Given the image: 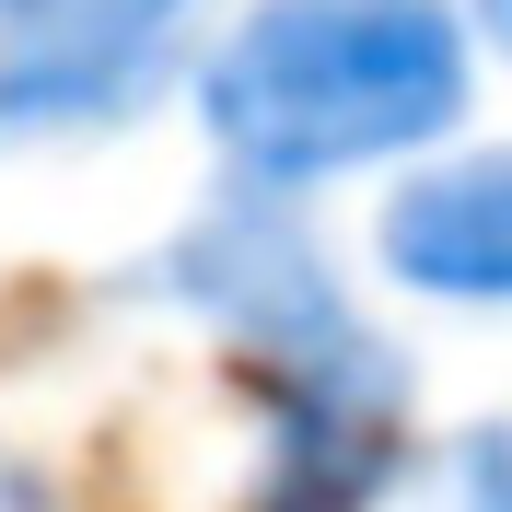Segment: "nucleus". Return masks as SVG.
I'll list each match as a JSON object with an SVG mask.
<instances>
[{
    "label": "nucleus",
    "mask_w": 512,
    "mask_h": 512,
    "mask_svg": "<svg viewBox=\"0 0 512 512\" xmlns=\"http://www.w3.org/2000/svg\"><path fill=\"white\" fill-rule=\"evenodd\" d=\"M152 291L245 350L256 396H268V512H361L396 478L408 373L350 315L326 256L268 210V187L233 198V210H198L152 256Z\"/></svg>",
    "instance_id": "nucleus-1"
},
{
    "label": "nucleus",
    "mask_w": 512,
    "mask_h": 512,
    "mask_svg": "<svg viewBox=\"0 0 512 512\" xmlns=\"http://www.w3.org/2000/svg\"><path fill=\"white\" fill-rule=\"evenodd\" d=\"M466 12L454 0H245L198 59V128L245 187L291 198L326 175L419 163L466 117Z\"/></svg>",
    "instance_id": "nucleus-2"
},
{
    "label": "nucleus",
    "mask_w": 512,
    "mask_h": 512,
    "mask_svg": "<svg viewBox=\"0 0 512 512\" xmlns=\"http://www.w3.org/2000/svg\"><path fill=\"white\" fill-rule=\"evenodd\" d=\"M198 0H47L0 47V128H94L152 94Z\"/></svg>",
    "instance_id": "nucleus-3"
},
{
    "label": "nucleus",
    "mask_w": 512,
    "mask_h": 512,
    "mask_svg": "<svg viewBox=\"0 0 512 512\" xmlns=\"http://www.w3.org/2000/svg\"><path fill=\"white\" fill-rule=\"evenodd\" d=\"M373 256H384V280L419 291V303L501 315V303H512V140H501V152L419 163L408 187L384 198Z\"/></svg>",
    "instance_id": "nucleus-4"
},
{
    "label": "nucleus",
    "mask_w": 512,
    "mask_h": 512,
    "mask_svg": "<svg viewBox=\"0 0 512 512\" xmlns=\"http://www.w3.org/2000/svg\"><path fill=\"white\" fill-rule=\"evenodd\" d=\"M431 512H512V431H466L431 466Z\"/></svg>",
    "instance_id": "nucleus-5"
},
{
    "label": "nucleus",
    "mask_w": 512,
    "mask_h": 512,
    "mask_svg": "<svg viewBox=\"0 0 512 512\" xmlns=\"http://www.w3.org/2000/svg\"><path fill=\"white\" fill-rule=\"evenodd\" d=\"M0 512H59V489L35 478V466H24L12 443H0Z\"/></svg>",
    "instance_id": "nucleus-6"
},
{
    "label": "nucleus",
    "mask_w": 512,
    "mask_h": 512,
    "mask_svg": "<svg viewBox=\"0 0 512 512\" xmlns=\"http://www.w3.org/2000/svg\"><path fill=\"white\" fill-rule=\"evenodd\" d=\"M478 35H489V47L512 59V0H478Z\"/></svg>",
    "instance_id": "nucleus-7"
},
{
    "label": "nucleus",
    "mask_w": 512,
    "mask_h": 512,
    "mask_svg": "<svg viewBox=\"0 0 512 512\" xmlns=\"http://www.w3.org/2000/svg\"><path fill=\"white\" fill-rule=\"evenodd\" d=\"M0 12H12V24H24V12H47V0H0Z\"/></svg>",
    "instance_id": "nucleus-8"
}]
</instances>
